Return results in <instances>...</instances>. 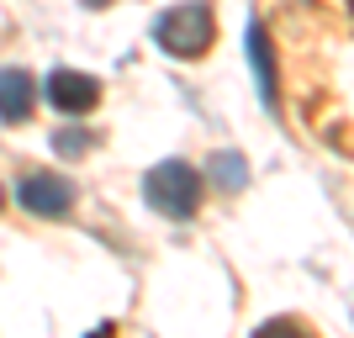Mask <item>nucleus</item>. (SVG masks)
<instances>
[{
	"label": "nucleus",
	"mask_w": 354,
	"mask_h": 338,
	"mask_svg": "<svg viewBox=\"0 0 354 338\" xmlns=\"http://www.w3.org/2000/svg\"><path fill=\"white\" fill-rule=\"evenodd\" d=\"M143 196H148L153 212H164V217H196V206H201V175H196L191 164H180V159H164V164L148 169Z\"/></svg>",
	"instance_id": "f03ea898"
},
{
	"label": "nucleus",
	"mask_w": 354,
	"mask_h": 338,
	"mask_svg": "<svg viewBox=\"0 0 354 338\" xmlns=\"http://www.w3.org/2000/svg\"><path fill=\"white\" fill-rule=\"evenodd\" d=\"M48 101H53V111H64V117H90V111L101 106V79H90V74H80V69H53L48 74Z\"/></svg>",
	"instance_id": "7ed1b4c3"
},
{
	"label": "nucleus",
	"mask_w": 354,
	"mask_h": 338,
	"mask_svg": "<svg viewBox=\"0 0 354 338\" xmlns=\"http://www.w3.org/2000/svg\"><path fill=\"white\" fill-rule=\"evenodd\" d=\"M349 11H354V0H349Z\"/></svg>",
	"instance_id": "1a4fd4ad"
},
{
	"label": "nucleus",
	"mask_w": 354,
	"mask_h": 338,
	"mask_svg": "<svg viewBox=\"0 0 354 338\" xmlns=\"http://www.w3.org/2000/svg\"><path fill=\"white\" fill-rule=\"evenodd\" d=\"M37 106V85L27 69H0V122H27Z\"/></svg>",
	"instance_id": "39448f33"
},
{
	"label": "nucleus",
	"mask_w": 354,
	"mask_h": 338,
	"mask_svg": "<svg viewBox=\"0 0 354 338\" xmlns=\"http://www.w3.org/2000/svg\"><path fill=\"white\" fill-rule=\"evenodd\" d=\"M212 37H217V21H212V11L196 0V6H175V11H164L159 21H153V43L169 53V59H201L212 48Z\"/></svg>",
	"instance_id": "f257e3e1"
},
{
	"label": "nucleus",
	"mask_w": 354,
	"mask_h": 338,
	"mask_svg": "<svg viewBox=\"0 0 354 338\" xmlns=\"http://www.w3.org/2000/svg\"><path fill=\"white\" fill-rule=\"evenodd\" d=\"M249 59H254V85H259V101L275 106V64H270V32L265 21H249Z\"/></svg>",
	"instance_id": "423d86ee"
},
{
	"label": "nucleus",
	"mask_w": 354,
	"mask_h": 338,
	"mask_svg": "<svg viewBox=\"0 0 354 338\" xmlns=\"http://www.w3.org/2000/svg\"><path fill=\"white\" fill-rule=\"evenodd\" d=\"M212 175H217L222 191H238V185L249 180V169H243V159H238V153H217V159H212Z\"/></svg>",
	"instance_id": "0eeeda50"
},
{
	"label": "nucleus",
	"mask_w": 354,
	"mask_h": 338,
	"mask_svg": "<svg viewBox=\"0 0 354 338\" xmlns=\"http://www.w3.org/2000/svg\"><path fill=\"white\" fill-rule=\"evenodd\" d=\"M53 148H59V153H80L85 138H80V133H59V138H53Z\"/></svg>",
	"instance_id": "6e6552de"
},
{
	"label": "nucleus",
	"mask_w": 354,
	"mask_h": 338,
	"mask_svg": "<svg viewBox=\"0 0 354 338\" xmlns=\"http://www.w3.org/2000/svg\"><path fill=\"white\" fill-rule=\"evenodd\" d=\"M16 201L27 212H37V217H64L74 206V185L64 175H27L16 185Z\"/></svg>",
	"instance_id": "20e7f679"
}]
</instances>
